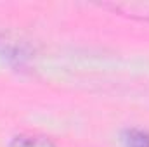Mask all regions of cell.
Masks as SVG:
<instances>
[{"label":"cell","mask_w":149,"mask_h":147,"mask_svg":"<svg viewBox=\"0 0 149 147\" xmlns=\"http://www.w3.org/2000/svg\"><path fill=\"white\" fill-rule=\"evenodd\" d=\"M28 49L24 43H19L17 40H10L9 37H3L0 35V55H5L7 59H12V61H24L28 59Z\"/></svg>","instance_id":"1"},{"label":"cell","mask_w":149,"mask_h":147,"mask_svg":"<svg viewBox=\"0 0 149 147\" xmlns=\"http://www.w3.org/2000/svg\"><path fill=\"white\" fill-rule=\"evenodd\" d=\"M123 142L127 147H149V133L144 130H137V128L125 130Z\"/></svg>","instance_id":"3"},{"label":"cell","mask_w":149,"mask_h":147,"mask_svg":"<svg viewBox=\"0 0 149 147\" xmlns=\"http://www.w3.org/2000/svg\"><path fill=\"white\" fill-rule=\"evenodd\" d=\"M9 147H56V144L43 135H17Z\"/></svg>","instance_id":"2"}]
</instances>
